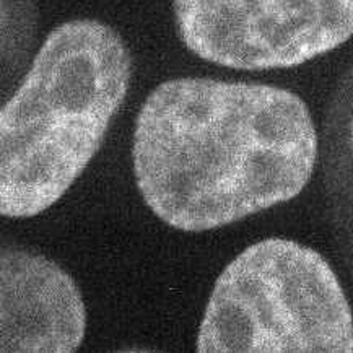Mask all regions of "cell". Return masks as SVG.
Returning <instances> with one entry per match:
<instances>
[{
  "mask_svg": "<svg viewBox=\"0 0 353 353\" xmlns=\"http://www.w3.org/2000/svg\"><path fill=\"white\" fill-rule=\"evenodd\" d=\"M201 353H353V313L339 277L292 239L251 244L216 280Z\"/></svg>",
  "mask_w": 353,
  "mask_h": 353,
  "instance_id": "3957f363",
  "label": "cell"
},
{
  "mask_svg": "<svg viewBox=\"0 0 353 353\" xmlns=\"http://www.w3.org/2000/svg\"><path fill=\"white\" fill-rule=\"evenodd\" d=\"M184 46L236 70L292 69L353 36V0H173Z\"/></svg>",
  "mask_w": 353,
  "mask_h": 353,
  "instance_id": "277c9868",
  "label": "cell"
},
{
  "mask_svg": "<svg viewBox=\"0 0 353 353\" xmlns=\"http://www.w3.org/2000/svg\"><path fill=\"white\" fill-rule=\"evenodd\" d=\"M87 332L74 279L44 254L8 244L0 254V352L72 353Z\"/></svg>",
  "mask_w": 353,
  "mask_h": 353,
  "instance_id": "5b68a950",
  "label": "cell"
},
{
  "mask_svg": "<svg viewBox=\"0 0 353 353\" xmlns=\"http://www.w3.org/2000/svg\"><path fill=\"white\" fill-rule=\"evenodd\" d=\"M132 158L148 209L199 233L295 199L313 176L318 134L288 90L188 77L145 99Z\"/></svg>",
  "mask_w": 353,
  "mask_h": 353,
  "instance_id": "6da1fadb",
  "label": "cell"
},
{
  "mask_svg": "<svg viewBox=\"0 0 353 353\" xmlns=\"http://www.w3.org/2000/svg\"><path fill=\"white\" fill-rule=\"evenodd\" d=\"M132 57L98 20L54 28L0 112V214L30 219L69 191L128 97Z\"/></svg>",
  "mask_w": 353,
  "mask_h": 353,
  "instance_id": "7a4b0ae2",
  "label": "cell"
}]
</instances>
